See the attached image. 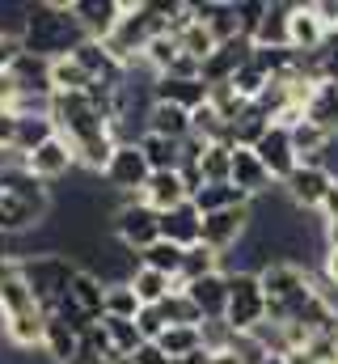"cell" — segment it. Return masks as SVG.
<instances>
[{"instance_id": "obj_1", "label": "cell", "mask_w": 338, "mask_h": 364, "mask_svg": "<svg viewBox=\"0 0 338 364\" xmlns=\"http://www.w3.org/2000/svg\"><path fill=\"white\" fill-rule=\"evenodd\" d=\"M178 9H182V4H131V0H123V17H119L114 30L102 38V47H106L123 68H131V64L148 51L153 38L169 34V21L178 17Z\"/></svg>"}, {"instance_id": "obj_2", "label": "cell", "mask_w": 338, "mask_h": 364, "mask_svg": "<svg viewBox=\"0 0 338 364\" xmlns=\"http://www.w3.org/2000/svg\"><path fill=\"white\" fill-rule=\"evenodd\" d=\"M0 318H4V331L9 339L30 352V348H43V326H47V314L34 305L26 279H21V267L13 255H0Z\"/></svg>"}, {"instance_id": "obj_3", "label": "cell", "mask_w": 338, "mask_h": 364, "mask_svg": "<svg viewBox=\"0 0 338 364\" xmlns=\"http://www.w3.org/2000/svg\"><path fill=\"white\" fill-rule=\"evenodd\" d=\"M84 43V30L72 17V4L51 0V4H34L26 13V34H21V51L38 55V60H64Z\"/></svg>"}, {"instance_id": "obj_4", "label": "cell", "mask_w": 338, "mask_h": 364, "mask_svg": "<svg viewBox=\"0 0 338 364\" xmlns=\"http://www.w3.org/2000/svg\"><path fill=\"white\" fill-rule=\"evenodd\" d=\"M17 267H21V279H26V288H30V296H34V305H38L43 314H55V309L64 305L72 275L81 272V267L72 263V255H60V250L21 255Z\"/></svg>"}, {"instance_id": "obj_5", "label": "cell", "mask_w": 338, "mask_h": 364, "mask_svg": "<svg viewBox=\"0 0 338 364\" xmlns=\"http://www.w3.org/2000/svg\"><path fill=\"white\" fill-rule=\"evenodd\" d=\"M266 322V296L258 272H229V305H224V326L233 335H254Z\"/></svg>"}, {"instance_id": "obj_6", "label": "cell", "mask_w": 338, "mask_h": 364, "mask_svg": "<svg viewBox=\"0 0 338 364\" xmlns=\"http://www.w3.org/2000/svg\"><path fill=\"white\" fill-rule=\"evenodd\" d=\"M55 318H64L77 335H84L89 326H97V322L106 318V284L89 272V267H81V272L72 275L68 296H64V305L55 309Z\"/></svg>"}, {"instance_id": "obj_7", "label": "cell", "mask_w": 338, "mask_h": 364, "mask_svg": "<svg viewBox=\"0 0 338 364\" xmlns=\"http://www.w3.org/2000/svg\"><path fill=\"white\" fill-rule=\"evenodd\" d=\"M114 233H119V242L140 259L153 242H161V216H157L144 199H131V203H123V208L114 212Z\"/></svg>"}, {"instance_id": "obj_8", "label": "cell", "mask_w": 338, "mask_h": 364, "mask_svg": "<svg viewBox=\"0 0 338 364\" xmlns=\"http://www.w3.org/2000/svg\"><path fill=\"white\" fill-rule=\"evenodd\" d=\"M254 157L262 161V170L271 174V182H288L292 170L300 166V161H296V149H292V132L279 127V123H271V127L262 132V140L254 144Z\"/></svg>"}, {"instance_id": "obj_9", "label": "cell", "mask_w": 338, "mask_h": 364, "mask_svg": "<svg viewBox=\"0 0 338 364\" xmlns=\"http://www.w3.org/2000/svg\"><path fill=\"white\" fill-rule=\"evenodd\" d=\"M148 174H153V170H148L140 144H136V140H123V144L114 149V157H110V166H106L102 178L110 182L114 191H123V195H140L144 182H148Z\"/></svg>"}, {"instance_id": "obj_10", "label": "cell", "mask_w": 338, "mask_h": 364, "mask_svg": "<svg viewBox=\"0 0 338 364\" xmlns=\"http://www.w3.org/2000/svg\"><path fill=\"white\" fill-rule=\"evenodd\" d=\"M21 166H26V174L38 182H55L64 178L72 166H77V153H72V144L64 140V136H51L47 144H38L30 157H21Z\"/></svg>"}, {"instance_id": "obj_11", "label": "cell", "mask_w": 338, "mask_h": 364, "mask_svg": "<svg viewBox=\"0 0 338 364\" xmlns=\"http://www.w3.org/2000/svg\"><path fill=\"white\" fill-rule=\"evenodd\" d=\"M246 225H250V203H246V208L207 212V216H203V229H199V242H203V246H212L216 255H224L229 246H237V242H241Z\"/></svg>"}, {"instance_id": "obj_12", "label": "cell", "mask_w": 338, "mask_h": 364, "mask_svg": "<svg viewBox=\"0 0 338 364\" xmlns=\"http://www.w3.org/2000/svg\"><path fill=\"white\" fill-rule=\"evenodd\" d=\"M190 305L199 309L203 322H224V305H229V272H212L203 279H190V284H178Z\"/></svg>"}, {"instance_id": "obj_13", "label": "cell", "mask_w": 338, "mask_h": 364, "mask_svg": "<svg viewBox=\"0 0 338 364\" xmlns=\"http://www.w3.org/2000/svg\"><path fill=\"white\" fill-rule=\"evenodd\" d=\"M326 21L317 17L313 4H288V47L300 51V55H313L326 38Z\"/></svg>"}, {"instance_id": "obj_14", "label": "cell", "mask_w": 338, "mask_h": 364, "mask_svg": "<svg viewBox=\"0 0 338 364\" xmlns=\"http://www.w3.org/2000/svg\"><path fill=\"white\" fill-rule=\"evenodd\" d=\"M9 81H13L17 97H51V60H38V55L21 51L9 68Z\"/></svg>"}, {"instance_id": "obj_15", "label": "cell", "mask_w": 338, "mask_h": 364, "mask_svg": "<svg viewBox=\"0 0 338 364\" xmlns=\"http://www.w3.org/2000/svg\"><path fill=\"white\" fill-rule=\"evenodd\" d=\"M68 4H72V17L84 30V38L93 43H102L114 30V21L123 17V0H68Z\"/></svg>"}, {"instance_id": "obj_16", "label": "cell", "mask_w": 338, "mask_h": 364, "mask_svg": "<svg viewBox=\"0 0 338 364\" xmlns=\"http://www.w3.org/2000/svg\"><path fill=\"white\" fill-rule=\"evenodd\" d=\"M254 43L250 38H233V43H220L207 60H203V85H229L233 73L250 60Z\"/></svg>"}, {"instance_id": "obj_17", "label": "cell", "mask_w": 338, "mask_h": 364, "mask_svg": "<svg viewBox=\"0 0 338 364\" xmlns=\"http://www.w3.org/2000/svg\"><path fill=\"white\" fill-rule=\"evenodd\" d=\"M283 186H288V195H292L296 208H322V199H326V191L334 186V178H330L322 166H296L292 178L283 182Z\"/></svg>"}, {"instance_id": "obj_18", "label": "cell", "mask_w": 338, "mask_h": 364, "mask_svg": "<svg viewBox=\"0 0 338 364\" xmlns=\"http://www.w3.org/2000/svg\"><path fill=\"white\" fill-rule=\"evenodd\" d=\"M207 85L203 81H182V77H157L153 81V102H165V106H178V110H199L207 102Z\"/></svg>"}, {"instance_id": "obj_19", "label": "cell", "mask_w": 338, "mask_h": 364, "mask_svg": "<svg viewBox=\"0 0 338 364\" xmlns=\"http://www.w3.org/2000/svg\"><path fill=\"white\" fill-rule=\"evenodd\" d=\"M140 199H144L157 216H165V212H173L178 203H186V199H190V191L182 186V174L173 170V174H148L144 191H140Z\"/></svg>"}, {"instance_id": "obj_20", "label": "cell", "mask_w": 338, "mask_h": 364, "mask_svg": "<svg viewBox=\"0 0 338 364\" xmlns=\"http://www.w3.org/2000/svg\"><path fill=\"white\" fill-rule=\"evenodd\" d=\"M43 352H47V360H51V364H77L81 335H77L64 318L47 314V326H43Z\"/></svg>"}, {"instance_id": "obj_21", "label": "cell", "mask_w": 338, "mask_h": 364, "mask_svg": "<svg viewBox=\"0 0 338 364\" xmlns=\"http://www.w3.org/2000/svg\"><path fill=\"white\" fill-rule=\"evenodd\" d=\"M199 229H203V216H199V208L186 199V203H178L173 212H165L161 216V237L165 242H173V246H195L199 242Z\"/></svg>"}, {"instance_id": "obj_22", "label": "cell", "mask_w": 338, "mask_h": 364, "mask_svg": "<svg viewBox=\"0 0 338 364\" xmlns=\"http://www.w3.org/2000/svg\"><path fill=\"white\" fill-rule=\"evenodd\" d=\"M229 182L237 186V191H246V195H262V191H271V174L262 170V161L254 157V149H241V144H233V170H229Z\"/></svg>"}, {"instance_id": "obj_23", "label": "cell", "mask_w": 338, "mask_h": 364, "mask_svg": "<svg viewBox=\"0 0 338 364\" xmlns=\"http://www.w3.org/2000/svg\"><path fill=\"white\" fill-rule=\"evenodd\" d=\"M305 119H309L313 127H322L326 136H338V85L334 81L313 85L309 102H305Z\"/></svg>"}, {"instance_id": "obj_24", "label": "cell", "mask_w": 338, "mask_h": 364, "mask_svg": "<svg viewBox=\"0 0 338 364\" xmlns=\"http://www.w3.org/2000/svg\"><path fill=\"white\" fill-rule=\"evenodd\" d=\"M47 220V212L43 208H34V203H26V199H17V195H4L0 191V233H26V229H38Z\"/></svg>"}, {"instance_id": "obj_25", "label": "cell", "mask_w": 338, "mask_h": 364, "mask_svg": "<svg viewBox=\"0 0 338 364\" xmlns=\"http://www.w3.org/2000/svg\"><path fill=\"white\" fill-rule=\"evenodd\" d=\"M190 203L199 208V216H207V212H224V208H246L250 195L237 191L233 182H203V186L190 195Z\"/></svg>"}, {"instance_id": "obj_26", "label": "cell", "mask_w": 338, "mask_h": 364, "mask_svg": "<svg viewBox=\"0 0 338 364\" xmlns=\"http://www.w3.org/2000/svg\"><path fill=\"white\" fill-rule=\"evenodd\" d=\"M144 127L153 132V136H165V140H186L190 136V114L186 110H178V106H165V102H153L148 106V114H144Z\"/></svg>"}, {"instance_id": "obj_27", "label": "cell", "mask_w": 338, "mask_h": 364, "mask_svg": "<svg viewBox=\"0 0 338 364\" xmlns=\"http://www.w3.org/2000/svg\"><path fill=\"white\" fill-rule=\"evenodd\" d=\"M136 144H140V153H144V161H148L153 174H173V170H182V144H178V140H165V136L144 132Z\"/></svg>"}, {"instance_id": "obj_28", "label": "cell", "mask_w": 338, "mask_h": 364, "mask_svg": "<svg viewBox=\"0 0 338 364\" xmlns=\"http://www.w3.org/2000/svg\"><path fill=\"white\" fill-rule=\"evenodd\" d=\"M55 136V123L51 114H17V140H13V153L17 157H30L38 144H47Z\"/></svg>"}, {"instance_id": "obj_29", "label": "cell", "mask_w": 338, "mask_h": 364, "mask_svg": "<svg viewBox=\"0 0 338 364\" xmlns=\"http://www.w3.org/2000/svg\"><path fill=\"white\" fill-rule=\"evenodd\" d=\"M127 284H131V292H136V301H140V305H161L169 292L178 288V284H173L169 275L153 272V267H136Z\"/></svg>"}, {"instance_id": "obj_30", "label": "cell", "mask_w": 338, "mask_h": 364, "mask_svg": "<svg viewBox=\"0 0 338 364\" xmlns=\"http://www.w3.org/2000/svg\"><path fill=\"white\" fill-rule=\"evenodd\" d=\"M212 272H220V255H216L212 246L195 242V246H186V250H182V272H178V284L203 279V275H212Z\"/></svg>"}, {"instance_id": "obj_31", "label": "cell", "mask_w": 338, "mask_h": 364, "mask_svg": "<svg viewBox=\"0 0 338 364\" xmlns=\"http://www.w3.org/2000/svg\"><path fill=\"white\" fill-rule=\"evenodd\" d=\"M89 90H93V81L72 55L51 60V93H89Z\"/></svg>"}, {"instance_id": "obj_32", "label": "cell", "mask_w": 338, "mask_h": 364, "mask_svg": "<svg viewBox=\"0 0 338 364\" xmlns=\"http://www.w3.org/2000/svg\"><path fill=\"white\" fill-rule=\"evenodd\" d=\"M254 47H288V9L283 4H266L258 30H254Z\"/></svg>"}, {"instance_id": "obj_33", "label": "cell", "mask_w": 338, "mask_h": 364, "mask_svg": "<svg viewBox=\"0 0 338 364\" xmlns=\"http://www.w3.org/2000/svg\"><path fill=\"white\" fill-rule=\"evenodd\" d=\"M140 267H153V272L169 275L173 284H178V272H182V246H173V242H153L144 255H140Z\"/></svg>"}, {"instance_id": "obj_34", "label": "cell", "mask_w": 338, "mask_h": 364, "mask_svg": "<svg viewBox=\"0 0 338 364\" xmlns=\"http://www.w3.org/2000/svg\"><path fill=\"white\" fill-rule=\"evenodd\" d=\"M157 348L165 352L169 360H182V356H190V352L203 348V331L199 326H169L165 335L157 339Z\"/></svg>"}, {"instance_id": "obj_35", "label": "cell", "mask_w": 338, "mask_h": 364, "mask_svg": "<svg viewBox=\"0 0 338 364\" xmlns=\"http://www.w3.org/2000/svg\"><path fill=\"white\" fill-rule=\"evenodd\" d=\"M136 314H140V301H136L131 284H127V279H110V284H106V318L136 322Z\"/></svg>"}, {"instance_id": "obj_36", "label": "cell", "mask_w": 338, "mask_h": 364, "mask_svg": "<svg viewBox=\"0 0 338 364\" xmlns=\"http://www.w3.org/2000/svg\"><path fill=\"white\" fill-rule=\"evenodd\" d=\"M157 309H161V318H165V331H169V326H203L199 309L190 305V296H186L182 288H173V292H169Z\"/></svg>"}, {"instance_id": "obj_37", "label": "cell", "mask_w": 338, "mask_h": 364, "mask_svg": "<svg viewBox=\"0 0 338 364\" xmlns=\"http://www.w3.org/2000/svg\"><path fill=\"white\" fill-rule=\"evenodd\" d=\"M102 331L110 339V352H119V356H136V348L144 343L136 322H123V318H102Z\"/></svg>"}, {"instance_id": "obj_38", "label": "cell", "mask_w": 338, "mask_h": 364, "mask_svg": "<svg viewBox=\"0 0 338 364\" xmlns=\"http://www.w3.org/2000/svg\"><path fill=\"white\" fill-rule=\"evenodd\" d=\"M229 170H233V144H212V149L199 157L203 182H229Z\"/></svg>"}, {"instance_id": "obj_39", "label": "cell", "mask_w": 338, "mask_h": 364, "mask_svg": "<svg viewBox=\"0 0 338 364\" xmlns=\"http://www.w3.org/2000/svg\"><path fill=\"white\" fill-rule=\"evenodd\" d=\"M178 47H182V55H190V60H207L212 51H216V38L207 34V26H199V21H190L182 34H178Z\"/></svg>"}, {"instance_id": "obj_40", "label": "cell", "mask_w": 338, "mask_h": 364, "mask_svg": "<svg viewBox=\"0 0 338 364\" xmlns=\"http://www.w3.org/2000/svg\"><path fill=\"white\" fill-rule=\"evenodd\" d=\"M313 64H317L322 81H334L338 85V30H330V34L322 38V47L313 51Z\"/></svg>"}, {"instance_id": "obj_41", "label": "cell", "mask_w": 338, "mask_h": 364, "mask_svg": "<svg viewBox=\"0 0 338 364\" xmlns=\"http://www.w3.org/2000/svg\"><path fill=\"white\" fill-rule=\"evenodd\" d=\"M136 331H140L144 343H157V339L165 335V318H161V309H157V305H140V314H136Z\"/></svg>"}, {"instance_id": "obj_42", "label": "cell", "mask_w": 338, "mask_h": 364, "mask_svg": "<svg viewBox=\"0 0 338 364\" xmlns=\"http://www.w3.org/2000/svg\"><path fill=\"white\" fill-rule=\"evenodd\" d=\"M13 140H17V110L13 106H0V149L13 153Z\"/></svg>"}, {"instance_id": "obj_43", "label": "cell", "mask_w": 338, "mask_h": 364, "mask_svg": "<svg viewBox=\"0 0 338 364\" xmlns=\"http://www.w3.org/2000/svg\"><path fill=\"white\" fill-rule=\"evenodd\" d=\"M17 55H21V38H13V34L0 30V73H9Z\"/></svg>"}, {"instance_id": "obj_44", "label": "cell", "mask_w": 338, "mask_h": 364, "mask_svg": "<svg viewBox=\"0 0 338 364\" xmlns=\"http://www.w3.org/2000/svg\"><path fill=\"white\" fill-rule=\"evenodd\" d=\"M131 364H169V356L157 348V343H140L136 356H131Z\"/></svg>"}, {"instance_id": "obj_45", "label": "cell", "mask_w": 338, "mask_h": 364, "mask_svg": "<svg viewBox=\"0 0 338 364\" xmlns=\"http://www.w3.org/2000/svg\"><path fill=\"white\" fill-rule=\"evenodd\" d=\"M317 212H322V220H326V225H334V220H338V182L326 191V199H322V208H317Z\"/></svg>"}, {"instance_id": "obj_46", "label": "cell", "mask_w": 338, "mask_h": 364, "mask_svg": "<svg viewBox=\"0 0 338 364\" xmlns=\"http://www.w3.org/2000/svg\"><path fill=\"white\" fill-rule=\"evenodd\" d=\"M326 279H330V284L338 288V250H334V246L326 250Z\"/></svg>"}, {"instance_id": "obj_47", "label": "cell", "mask_w": 338, "mask_h": 364, "mask_svg": "<svg viewBox=\"0 0 338 364\" xmlns=\"http://www.w3.org/2000/svg\"><path fill=\"white\" fill-rule=\"evenodd\" d=\"M169 364H212V352L199 348V352H190V356H182V360H169Z\"/></svg>"}, {"instance_id": "obj_48", "label": "cell", "mask_w": 338, "mask_h": 364, "mask_svg": "<svg viewBox=\"0 0 338 364\" xmlns=\"http://www.w3.org/2000/svg\"><path fill=\"white\" fill-rule=\"evenodd\" d=\"M212 364H241V356L233 348H224V352H212Z\"/></svg>"}, {"instance_id": "obj_49", "label": "cell", "mask_w": 338, "mask_h": 364, "mask_svg": "<svg viewBox=\"0 0 338 364\" xmlns=\"http://www.w3.org/2000/svg\"><path fill=\"white\" fill-rule=\"evenodd\" d=\"M283 364H313V360H309V352H305V348H292V352L283 356Z\"/></svg>"}, {"instance_id": "obj_50", "label": "cell", "mask_w": 338, "mask_h": 364, "mask_svg": "<svg viewBox=\"0 0 338 364\" xmlns=\"http://www.w3.org/2000/svg\"><path fill=\"white\" fill-rule=\"evenodd\" d=\"M93 364H131V356H119V352H106V356H97Z\"/></svg>"}, {"instance_id": "obj_51", "label": "cell", "mask_w": 338, "mask_h": 364, "mask_svg": "<svg viewBox=\"0 0 338 364\" xmlns=\"http://www.w3.org/2000/svg\"><path fill=\"white\" fill-rule=\"evenodd\" d=\"M326 237H330V246L338 250V220H334V225H326Z\"/></svg>"}, {"instance_id": "obj_52", "label": "cell", "mask_w": 338, "mask_h": 364, "mask_svg": "<svg viewBox=\"0 0 338 364\" xmlns=\"http://www.w3.org/2000/svg\"><path fill=\"white\" fill-rule=\"evenodd\" d=\"M262 364H283V356H266Z\"/></svg>"}, {"instance_id": "obj_53", "label": "cell", "mask_w": 338, "mask_h": 364, "mask_svg": "<svg viewBox=\"0 0 338 364\" xmlns=\"http://www.w3.org/2000/svg\"><path fill=\"white\" fill-rule=\"evenodd\" d=\"M330 364H338V356H334V360H330Z\"/></svg>"}]
</instances>
